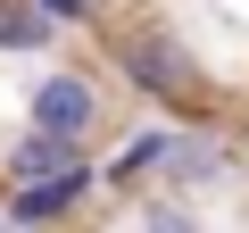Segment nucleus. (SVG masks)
I'll return each instance as SVG.
<instances>
[{"instance_id":"423d86ee","label":"nucleus","mask_w":249,"mask_h":233,"mask_svg":"<svg viewBox=\"0 0 249 233\" xmlns=\"http://www.w3.org/2000/svg\"><path fill=\"white\" fill-rule=\"evenodd\" d=\"M58 42V17L42 9V0H0V50H50Z\"/></svg>"},{"instance_id":"20e7f679","label":"nucleus","mask_w":249,"mask_h":233,"mask_svg":"<svg viewBox=\"0 0 249 233\" xmlns=\"http://www.w3.org/2000/svg\"><path fill=\"white\" fill-rule=\"evenodd\" d=\"M241 158H232V134H216V125H183L175 142H166V183L175 192H199V183H216V175H232Z\"/></svg>"},{"instance_id":"f257e3e1","label":"nucleus","mask_w":249,"mask_h":233,"mask_svg":"<svg viewBox=\"0 0 249 233\" xmlns=\"http://www.w3.org/2000/svg\"><path fill=\"white\" fill-rule=\"evenodd\" d=\"M108 58H116V75H124V92H142V100H158V108H199V100H208L191 50H183L175 34H158V25H124V34L108 42Z\"/></svg>"},{"instance_id":"39448f33","label":"nucleus","mask_w":249,"mask_h":233,"mask_svg":"<svg viewBox=\"0 0 249 233\" xmlns=\"http://www.w3.org/2000/svg\"><path fill=\"white\" fill-rule=\"evenodd\" d=\"M166 142H175L166 125H150V134H133L124 150H108V167H100V183H108V192H133L142 175H158V167H166Z\"/></svg>"},{"instance_id":"1a4fd4ad","label":"nucleus","mask_w":249,"mask_h":233,"mask_svg":"<svg viewBox=\"0 0 249 233\" xmlns=\"http://www.w3.org/2000/svg\"><path fill=\"white\" fill-rule=\"evenodd\" d=\"M232 158H241V167H249V125H241V134H232Z\"/></svg>"},{"instance_id":"6e6552de","label":"nucleus","mask_w":249,"mask_h":233,"mask_svg":"<svg viewBox=\"0 0 249 233\" xmlns=\"http://www.w3.org/2000/svg\"><path fill=\"white\" fill-rule=\"evenodd\" d=\"M42 9H50L58 25H100V17H108V0H42Z\"/></svg>"},{"instance_id":"f03ea898","label":"nucleus","mask_w":249,"mask_h":233,"mask_svg":"<svg viewBox=\"0 0 249 233\" xmlns=\"http://www.w3.org/2000/svg\"><path fill=\"white\" fill-rule=\"evenodd\" d=\"M100 83L83 75V67H50L34 92H25V125H42V134H58V142H91L100 134Z\"/></svg>"},{"instance_id":"0eeeda50","label":"nucleus","mask_w":249,"mask_h":233,"mask_svg":"<svg viewBox=\"0 0 249 233\" xmlns=\"http://www.w3.org/2000/svg\"><path fill=\"white\" fill-rule=\"evenodd\" d=\"M58 167H83V142H58V134L25 125L17 150H9V175H58Z\"/></svg>"},{"instance_id":"7ed1b4c3","label":"nucleus","mask_w":249,"mask_h":233,"mask_svg":"<svg viewBox=\"0 0 249 233\" xmlns=\"http://www.w3.org/2000/svg\"><path fill=\"white\" fill-rule=\"evenodd\" d=\"M91 192H100V167H91V158H83V167H58V175H9L0 216H9V225H58V216H75Z\"/></svg>"}]
</instances>
